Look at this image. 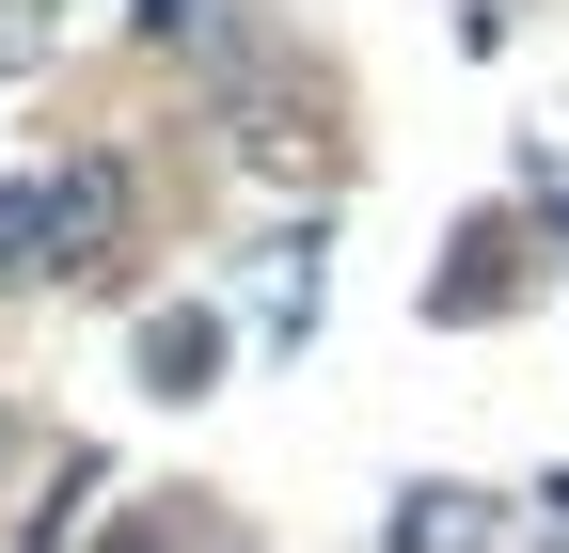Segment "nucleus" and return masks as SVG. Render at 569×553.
Here are the masks:
<instances>
[{"label":"nucleus","mask_w":569,"mask_h":553,"mask_svg":"<svg viewBox=\"0 0 569 553\" xmlns=\"http://www.w3.org/2000/svg\"><path fill=\"white\" fill-rule=\"evenodd\" d=\"M32 48H48V17H32V0H0V80H17Z\"/></svg>","instance_id":"f257e3e1"}]
</instances>
